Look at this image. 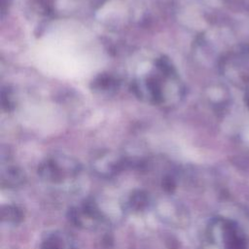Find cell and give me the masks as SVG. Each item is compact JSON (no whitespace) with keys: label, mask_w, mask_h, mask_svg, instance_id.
I'll use <instances>...</instances> for the list:
<instances>
[{"label":"cell","mask_w":249,"mask_h":249,"mask_svg":"<svg viewBox=\"0 0 249 249\" xmlns=\"http://www.w3.org/2000/svg\"><path fill=\"white\" fill-rule=\"evenodd\" d=\"M247 138H248V141H249V133L247 134Z\"/></svg>","instance_id":"cell-6"},{"label":"cell","mask_w":249,"mask_h":249,"mask_svg":"<svg viewBox=\"0 0 249 249\" xmlns=\"http://www.w3.org/2000/svg\"><path fill=\"white\" fill-rule=\"evenodd\" d=\"M42 249H74V247L69 235L54 231L48 234L43 240Z\"/></svg>","instance_id":"cell-3"},{"label":"cell","mask_w":249,"mask_h":249,"mask_svg":"<svg viewBox=\"0 0 249 249\" xmlns=\"http://www.w3.org/2000/svg\"><path fill=\"white\" fill-rule=\"evenodd\" d=\"M122 160L115 156L106 154L96 159L93 163L94 169L104 176H109L115 173L122 165Z\"/></svg>","instance_id":"cell-2"},{"label":"cell","mask_w":249,"mask_h":249,"mask_svg":"<svg viewBox=\"0 0 249 249\" xmlns=\"http://www.w3.org/2000/svg\"><path fill=\"white\" fill-rule=\"evenodd\" d=\"M93 89L96 90H112L118 87L117 80L110 75H100L92 83Z\"/></svg>","instance_id":"cell-4"},{"label":"cell","mask_w":249,"mask_h":249,"mask_svg":"<svg viewBox=\"0 0 249 249\" xmlns=\"http://www.w3.org/2000/svg\"><path fill=\"white\" fill-rule=\"evenodd\" d=\"M20 212L14 206L2 208V220L9 223H17L20 219Z\"/></svg>","instance_id":"cell-5"},{"label":"cell","mask_w":249,"mask_h":249,"mask_svg":"<svg viewBox=\"0 0 249 249\" xmlns=\"http://www.w3.org/2000/svg\"><path fill=\"white\" fill-rule=\"evenodd\" d=\"M40 176L53 184H63L68 178H74L80 171V165L67 157H54L47 160L39 167Z\"/></svg>","instance_id":"cell-1"}]
</instances>
